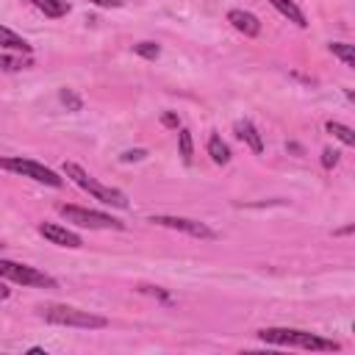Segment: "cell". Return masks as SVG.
<instances>
[{"mask_svg":"<svg viewBox=\"0 0 355 355\" xmlns=\"http://www.w3.org/2000/svg\"><path fill=\"white\" fill-rule=\"evenodd\" d=\"M258 338L263 344L297 347V349H308V352H338L341 349L338 341L324 338V336L311 333V330H297V327H263V330H258Z\"/></svg>","mask_w":355,"mask_h":355,"instance_id":"obj_1","label":"cell"},{"mask_svg":"<svg viewBox=\"0 0 355 355\" xmlns=\"http://www.w3.org/2000/svg\"><path fill=\"white\" fill-rule=\"evenodd\" d=\"M39 316L50 324H61V327H80V330H103L108 327V319L92 311H80L75 305H61V302H47L36 308Z\"/></svg>","mask_w":355,"mask_h":355,"instance_id":"obj_2","label":"cell"},{"mask_svg":"<svg viewBox=\"0 0 355 355\" xmlns=\"http://www.w3.org/2000/svg\"><path fill=\"white\" fill-rule=\"evenodd\" d=\"M64 175L75 183V186H80L83 191H89L94 200H100V202H105V205H114V208H128V197L119 191V189H114V186H103L97 178H92L83 166H78L75 161H64Z\"/></svg>","mask_w":355,"mask_h":355,"instance_id":"obj_3","label":"cell"},{"mask_svg":"<svg viewBox=\"0 0 355 355\" xmlns=\"http://www.w3.org/2000/svg\"><path fill=\"white\" fill-rule=\"evenodd\" d=\"M0 169L6 172H14V175H22V178H31L36 183H44V186H64V178H58L50 166L33 161V158H22V155H11V158H0Z\"/></svg>","mask_w":355,"mask_h":355,"instance_id":"obj_4","label":"cell"},{"mask_svg":"<svg viewBox=\"0 0 355 355\" xmlns=\"http://www.w3.org/2000/svg\"><path fill=\"white\" fill-rule=\"evenodd\" d=\"M58 214L78 225V227H89V230H122L125 225L108 214H100V211H89V208H80V205H58Z\"/></svg>","mask_w":355,"mask_h":355,"instance_id":"obj_5","label":"cell"},{"mask_svg":"<svg viewBox=\"0 0 355 355\" xmlns=\"http://www.w3.org/2000/svg\"><path fill=\"white\" fill-rule=\"evenodd\" d=\"M0 277L19 283V286H39V288H58L55 277H50L47 272L28 266V263H17V261H3L0 258Z\"/></svg>","mask_w":355,"mask_h":355,"instance_id":"obj_6","label":"cell"},{"mask_svg":"<svg viewBox=\"0 0 355 355\" xmlns=\"http://www.w3.org/2000/svg\"><path fill=\"white\" fill-rule=\"evenodd\" d=\"M153 225H161V227H172V230H180L186 236H194V239H216V233L205 225V222H197V219H186V216H166V214H155L150 216Z\"/></svg>","mask_w":355,"mask_h":355,"instance_id":"obj_7","label":"cell"},{"mask_svg":"<svg viewBox=\"0 0 355 355\" xmlns=\"http://www.w3.org/2000/svg\"><path fill=\"white\" fill-rule=\"evenodd\" d=\"M39 236L47 239L50 244L69 247V250H78V247L83 244L78 233H72V230H67V227H61V225H55V222H42V225H39Z\"/></svg>","mask_w":355,"mask_h":355,"instance_id":"obj_8","label":"cell"},{"mask_svg":"<svg viewBox=\"0 0 355 355\" xmlns=\"http://www.w3.org/2000/svg\"><path fill=\"white\" fill-rule=\"evenodd\" d=\"M227 22L239 31V33H244V36H258L261 33V19L252 14V11H244V8H230L227 11Z\"/></svg>","mask_w":355,"mask_h":355,"instance_id":"obj_9","label":"cell"},{"mask_svg":"<svg viewBox=\"0 0 355 355\" xmlns=\"http://www.w3.org/2000/svg\"><path fill=\"white\" fill-rule=\"evenodd\" d=\"M236 139H241L252 153H263V139H261V133H258V128L250 122V119H239L236 122Z\"/></svg>","mask_w":355,"mask_h":355,"instance_id":"obj_10","label":"cell"},{"mask_svg":"<svg viewBox=\"0 0 355 355\" xmlns=\"http://www.w3.org/2000/svg\"><path fill=\"white\" fill-rule=\"evenodd\" d=\"M269 3H272V6H275V8H277V11H280V14L288 19V22H294L297 28H305V25H308L305 14L300 11V6H297L294 0H269Z\"/></svg>","mask_w":355,"mask_h":355,"instance_id":"obj_11","label":"cell"},{"mask_svg":"<svg viewBox=\"0 0 355 355\" xmlns=\"http://www.w3.org/2000/svg\"><path fill=\"white\" fill-rule=\"evenodd\" d=\"M33 8H39L44 17H50V19H61V17H67V11H69V3L67 0H28Z\"/></svg>","mask_w":355,"mask_h":355,"instance_id":"obj_12","label":"cell"},{"mask_svg":"<svg viewBox=\"0 0 355 355\" xmlns=\"http://www.w3.org/2000/svg\"><path fill=\"white\" fill-rule=\"evenodd\" d=\"M0 47H6V50H17V53H31V50H33L19 33H14V31L6 28V25H0Z\"/></svg>","mask_w":355,"mask_h":355,"instance_id":"obj_13","label":"cell"},{"mask_svg":"<svg viewBox=\"0 0 355 355\" xmlns=\"http://www.w3.org/2000/svg\"><path fill=\"white\" fill-rule=\"evenodd\" d=\"M208 155H211V161H214V164H219V166L230 161V147L222 141V136H216V133H214V136L208 139Z\"/></svg>","mask_w":355,"mask_h":355,"instance_id":"obj_14","label":"cell"},{"mask_svg":"<svg viewBox=\"0 0 355 355\" xmlns=\"http://www.w3.org/2000/svg\"><path fill=\"white\" fill-rule=\"evenodd\" d=\"M324 130L333 133V136H336L341 144H347V147L355 144V130H352L349 125H341V122H333V119H330V122H324Z\"/></svg>","mask_w":355,"mask_h":355,"instance_id":"obj_15","label":"cell"},{"mask_svg":"<svg viewBox=\"0 0 355 355\" xmlns=\"http://www.w3.org/2000/svg\"><path fill=\"white\" fill-rule=\"evenodd\" d=\"M327 50H330L336 58H341L344 67H355V50H352V44H347V42H330Z\"/></svg>","mask_w":355,"mask_h":355,"instance_id":"obj_16","label":"cell"},{"mask_svg":"<svg viewBox=\"0 0 355 355\" xmlns=\"http://www.w3.org/2000/svg\"><path fill=\"white\" fill-rule=\"evenodd\" d=\"M178 150H180V158L183 164H191V155H194V141H191V133L186 128L178 130Z\"/></svg>","mask_w":355,"mask_h":355,"instance_id":"obj_17","label":"cell"},{"mask_svg":"<svg viewBox=\"0 0 355 355\" xmlns=\"http://www.w3.org/2000/svg\"><path fill=\"white\" fill-rule=\"evenodd\" d=\"M133 53L141 55V58H147V61H155L161 55V47L155 42H139V44H133Z\"/></svg>","mask_w":355,"mask_h":355,"instance_id":"obj_18","label":"cell"},{"mask_svg":"<svg viewBox=\"0 0 355 355\" xmlns=\"http://www.w3.org/2000/svg\"><path fill=\"white\" fill-rule=\"evenodd\" d=\"M58 100L67 105V111H80V108H83V100L75 94V89H67V86H64V89L58 92Z\"/></svg>","mask_w":355,"mask_h":355,"instance_id":"obj_19","label":"cell"},{"mask_svg":"<svg viewBox=\"0 0 355 355\" xmlns=\"http://www.w3.org/2000/svg\"><path fill=\"white\" fill-rule=\"evenodd\" d=\"M28 61L25 58H17V55H0V72H19L25 69Z\"/></svg>","mask_w":355,"mask_h":355,"instance_id":"obj_20","label":"cell"},{"mask_svg":"<svg viewBox=\"0 0 355 355\" xmlns=\"http://www.w3.org/2000/svg\"><path fill=\"white\" fill-rule=\"evenodd\" d=\"M139 291H141V294H150V297H155V300H161V302H172L169 291H164L161 286H139Z\"/></svg>","mask_w":355,"mask_h":355,"instance_id":"obj_21","label":"cell"},{"mask_svg":"<svg viewBox=\"0 0 355 355\" xmlns=\"http://www.w3.org/2000/svg\"><path fill=\"white\" fill-rule=\"evenodd\" d=\"M336 164H338V153L330 150V147H324V150H322V166H324V169H333Z\"/></svg>","mask_w":355,"mask_h":355,"instance_id":"obj_22","label":"cell"},{"mask_svg":"<svg viewBox=\"0 0 355 355\" xmlns=\"http://www.w3.org/2000/svg\"><path fill=\"white\" fill-rule=\"evenodd\" d=\"M161 125H164V128H172V130H178V128H180V119H178V114H172V111H164V114H161Z\"/></svg>","mask_w":355,"mask_h":355,"instance_id":"obj_23","label":"cell"},{"mask_svg":"<svg viewBox=\"0 0 355 355\" xmlns=\"http://www.w3.org/2000/svg\"><path fill=\"white\" fill-rule=\"evenodd\" d=\"M144 155H147V150H128V153L119 155V161H122V164H130V161H141Z\"/></svg>","mask_w":355,"mask_h":355,"instance_id":"obj_24","label":"cell"},{"mask_svg":"<svg viewBox=\"0 0 355 355\" xmlns=\"http://www.w3.org/2000/svg\"><path fill=\"white\" fill-rule=\"evenodd\" d=\"M92 6H100V8H119L122 0H89Z\"/></svg>","mask_w":355,"mask_h":355,"instance_id":"obj_25","label":"cell"},{"mask_svg":"<svg viewBox=\"0 0 355 355\" xmlns=\"http://www.w3.org/2000/svg\"><path fill=\"white\" fill-rule=\"evenodd\" d=\"M352 230H355V225H347V227H341V230H336L333 236H349Z\"/></svg>","mask_w":355,"mask_h":355,"instance_id":"obj_26","label":"cell"},{"mask_svg":"<svg viewBox=\"0 0 355 355\" xmlns=\"http://www.w3.org/2000/svg\"><path fill=\"white\" fill-rule=\"evenodd\" d=\"M8 297H11V288L6 283H0V300H8Z\"/></svg>","mask_w":355,"mask_h":355,"instance_id":"obj_27","label":"cell"},{"mask_svg":"<svg viewBox=\"0 0 355 355\" xmlns=\"http://www.w3.org/2000/svg\"><path fill=\"white\" fill-rule=\"evenodd\" d=\"M0 247H6V244H3V241H0Z\"/></svg>","mask_w":355,"mask_h":355,"instance_id":"obj_28","label":"cell"}]
</instances>
